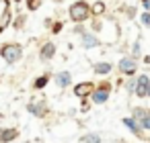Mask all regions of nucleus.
<instances>
[{
	"mask_svg": "<svg viewBox=\"0 0 150 143\" xmlns=\"http://www.w3.org/2000/svg\"><path fill=\"white\" fill-rule=\"evenodd\" d=\"M80 143H103V135L97 131H88L80 137Z\"/></svg>",
	"mask_w": 150,
	"mask_h": 143,
	"instance_id": "obj_16",
	"label": "nucleus"
},
{
	"mask_svg": "<svg viewBox=\"0 0 150 143\" xmlns=\"http://www.w3.org/2000/svg\"><path fill=\"white\" fill-rule=\"evenodd\" d=\"M134 94L138 98H150V76L148 74L134 76Z\"/></svg>",
	"mask_w": 150,
	"mask_h": 143,
	"instance_id": "obj_5",
	"label": "nucleus"
},
{
	"mask_svg": "<svg viewBox=\"0 0 150 143\" xmlns=\"http://www.w3.org/2000/svg\"><path fill=\"white\" fill-rule=\"evenodd\" d=\"M64 27H66V23H64V21H54V23H52V27H50V33L60 35V33L64 31Z\"/></svg>",
	"mask_w": 150,
	"mask_h": 143,
	"instance_id": "obj_22",
	"label": "nucleus"
},
{
	"mask_svg": "<svg viewBox=\"0 0 150 143\" xmlns=\"http://www.w3.org/2000/svg\"><path fill=\"white\" fill-rule=\"evenodd\" d=\"M121 123H123V127H125L129 133H134L136 137H144V129L140 127V123H138L134 116H123Z\"/></svg>",
	"mask_w": 150,
	"mask_h": 143,
	"instance_id": "obj_13",
	"label": "nucleus"
},
{
	"mask_svg": "<svg viewBox=\"0 0 150 143\" xmlns=\"http://www.w3.org/2000/svg\"><path fill=\"white\" fill-rule=\"evenodd\" d=\"M56 55H58V45H56L54 41H43V43L39 45V49H37V57H39L43 63L54 61Z\"/></svg>",
	"mask_w": 150,
	"mask_h": 143,
	"instance_id": "obj_7",
	"label": "nucleus"
},
{
	"mask_svg": "<svg viewBox=\"0 0 150 143\" xmlns=\"http://www.w3.org/2000/svg\"><path fill=\"white\" fill-rule=\"evenodd\" d=\"M25 55V47L21 43H15V41H8V43H2L0 45V59L8 66H15L23 59Z\"/></svg>",
	"mask_w": 150,
	"mask_h": 143,
	"instance_id": "obj_2",
	"label": "nucleus"
},
{
	"mask_svg": "<svg viewBox=\"0 0 150 143\" xmlns=\"http://www.w3.org/2000/svg\"><path fill=\"white\" fill-rule=\"evenodd\" d=\"M111 90H113V84H111V82H101V84H97V86L93 88L88 100H91L93 104H107L109 98H111Z\"/></svg>",
	"mask_w": 150,
	"mask_h": 143,
	"instance_id": "obj_4",
	"label": "nucleus"
},
{
	"mask_svg": "<svg viewBox=\"0 0 150 143\" xmlns=\"http://www.w3.org/2000/svg\"><path fill=\"white\" fill-rule=\"evenodd\" d=\"M6 10H11V0H0V19L4 17Z\"/></svg>",
	"mask_w": 150,
	"mask_h": 143,
	"instance_id": "obj_24",
	"label": "nucleus"
},
{
	"mask_svg": "<svg viewBox=\"0 0 150 143\" xmlns=\"http://www.w3.org/2000/svg\"><path fill=\"white\" fill-rule=\"evenodd\" d=\"M52 23H54V19H52V17H45V19H43V27H45V29H50V27H52Z\"/></svg>",
	"mask_w": 150,
	"mask_h": 143,
	"instance_id": "obj_27",
	"label": "nucleus"
},
{
	"mask_svg": "<svg viewBox=\"0 0 150 143\" xmlns=\"http://www.w3.org/2000/svg\"><path fill=\"white\" fill-rule=\"evenodd\" d=\"M142 61H144V63H150V55H144V57H142Z\"/></svg>",
	"mask_w": 150,
	"mask_h": 143,
	"instance_id": "obj_28",
	"label": "nucleus"
},
{
	"mask_svg": "<svg viewBox=\"0 0 150 143\" xmlns=\"http://www.w3.org/2000/svg\"><path fill=\"white\" fill-rule=\"evenodd\" d=\"M84 29H86V25H74V27H72V33H74V35H80Z\"/></svg>",
	"mask_w": 150,
	"mask_h": 143,
	"instance_id": "obj_26",
	"label": "nucleus"
},
{
	"mask_svg": "<svg viewBox=\"0 0 150 143\" xmlns=\"http://www.w3.org/2000/svg\"><path fill=\"white\" fill-rule=\"evenodd\" d=\"M11 25H13V29L21 31V29H23V27L27 25V17L19 13V15H15V17H13V23H11Z\"/></svg>",
	"mask_w": 150,
	"mask_h": 143,
	"instance_id": "obj_19",
	"label": "nucleus"
},
{
	"mask_svg": "<svg viewBox=\"0 0 150 143\" xmlns=\"http://www.w3.org/2000/svg\"><path fill=\"white\" fill-rule=\"evenodd\" d=\"M54 84L60 88V90H66L72 86V72L70 70H60L54 74Z\"/></svg>",
	"mask_w": 150,
	"mask_h": 143,
	"instance_id": "obj_10",
	"label": "nucleus"
},
{
	"mask_svg": "<svg viewBox=\"0 0 150 143\" xmlns=\"http://www.w3.org/2000/svg\"><path fill=\"white\" fill-rule=\"evenodd\" d=\"M52 2H56V4H60V2H64V0H52Z\"/></svg>",
	"mask_w": 150,
	"mask_h": 143,
	"instance_id": "obj_29",
	"label": "nucleus"
},
{
	"mask_svg": "<svg viewBox=\"0 0 150 143\" xmlns=\"http://www.w3.org/2000/svg\"><path fill=\"white\" fill-rule=\"evenodd\" d=\"M138 23L144 27V29H150V10H142L138 15Z\"/></svg>",
	"mask_w": 150,
	"mask_h": 143,
	"instance_id": "obj_20",
	"label": "nucleus"
},
{
	"mask_svg": "<svg viewBox=\"0 0 150 143\" xmlns=\"http://www.w3.org/2000/svg\"><path fill=\"white\" fill-rule=\"evenodd\" d=\"M17 139H19V129H15V127L0 129V143H13Z\"/></svg>",
	"mask_w": 150,
	"mask_h": 143,
	"instance_id": "obj_14",
	"label": "nucleus"
},
{
	"mask_svg": "<svg viewBox=\"0 0 150 143\" xmlns=\"http://www.w3.org/2000/svg\"><path fill=\"white\" fill-rule=\"evenodd\" d=\"M93 88H95L93 82H76V84L72 86V94H74L76 98H88L91 92H93Z\"/></svg>",
	"mask_w": 150,
	"mask_h": 143,
	"instance_id": "obj_12",
	"label": "nucleus"
},
{
	"mask_svg": "<svg viewBox=\"0 0 150 143\" xmlns=\"http://www.w3.org/2000/svg\"><path fill=\"white\" fill-rule=\"evenodd\" d=\"M78 43H80V47H82L84 51H91V49H97V47L103 45L101 39L97 37V33H93L91 29H84V31L78 35Z\"/></svg>",
	"mask_w": 150,
	"mask_h": 143,
	"instance_id": "obj_6",
	"label": "nucleus"
},
{
	"mask_svg": "<svg viewBox=\"0 0 150 143\" xmlns=\"http://www.w3.org/2000/svg\"><path fill=\"white\" fill-rule=\"evenodd\" d=\"M115 70V63H111V61H107V59H99V61H95L93 63V74L95 76H109L111 72Z\"/></svg>",
	"mask_w": 150,
	"mask_h": 143,
	"instance_id": "obj_11",
	"label": "nucleus"
},
{
	"mask_svg": "<svg viewBox=\"0 0 150 143\" xmlns=\"http://www.w3.org/2000/svg\"><path fill=\"white\" fill-rule=\"evenodd\" d=\"M27 112L37 116V119H45L50 108H47V100L45 98H39V100H29L27 102Z\"/></svg>",
	"mask_w": 150,
	"mask_h": 143,
	"instance_id": "obj_8",
	"label": "nucleus"
},
{
	"mask_svg": "<svg viewBox=\"0 0 150 143\" xmlns=\"http://www.w3.org/2000/svg\"><path fill=\"white\" fill-rule=\"evenodd\" d=\"M91 104H93V102H91L88 98H80V110H82V112H88Z\"/></svg>",
	"mask_w": 150,
	"mask_h": 143,
	"instance_id": "obj_25",
	"label": "nucleus"
},
{
	"mask_svg": "<svg viewBox=\"0 0 150 143\" xmlns=\"http://www.w3.org/2000/svg\"><path fill=\"white\" fill-rule=\"evenodd\" d=\"M119 143H127V141H119Z\"/></svg>",
	"mask_w": 150,
	"mask_h": 143,
	"instance_id": "obj_30",
	"label": "nucleus"
},
{
	"mask_svg": "<svg viewBox=\"0 0 150 143\" xmlns=\"http://www.w3.org/2000/svg\"><path fill=\"white\" fill-rule=\"evenodd\" d=\"M68 19L74 25H86L93 15H91V4L86 0H74V2L68 6Z\"/></svg>",
	"mask_w": 150,
	"mask_h": 143,
	"instance_id": "obj_1",
	"label": "nucleus"
},
{
	"mask_svg": "<svg viewBox=\"0 0 150 143\" xmlns=\"http://www.w3.org/2000/svg\"><path fill=\"white\" fill-rule=\"evenodd\" d=\"M121 86H123V90H125L129 96L134 94V78H127V80H123V84H121Z\"/></svg>",
	"mask_w": 150,
	"mask_h": 143,
	"instance_id": "obj_23",
	"label": "nucleus"
},
{
	"mask_svg": "<svg viewBox=\"0 0 150 143\" xmlns=\"http://www.w3.org/2000/svg\"><path fill=\"white\" fill-rule=\"evenodd\" d=\"M41 4H43V0H25V8H27L29 13L39 10V8H41Z\"/></svg>",
	"mask_w": 150,
	"mask_h": 143,
	"instance_id": "obj_21",
	"label": "nucleus"
},
{
	"mask_svg": "<svg viewBox=\"0 0 150 143\" xmlns=\"http://www.w3.org/2000/svg\"><path fill=\"white\" fill-rule=\"evenodd\" d=\"M129 55H132L134 59H140V57H142V43H140V37H138L136 41H132V45H129Z\"/></svg>",
	"mask_w": 150,
	"mask_h": 143,
	"instance_id": "obj_18",
	"label": "nucleus"
},
{
	"mask_svg": "<svg viewBox=\"0 0 150 143\" xmlns=\"http://www.w3.org/2000/svg\"><path fill=\"white\" fill-rule=\"evenodd\" d=\"M115 70L119 72V76H125V78H134L140 70V59H134L129 53L127 55H121L115 63Z\"/></svg>",
	"mask_w": 150,
	"mask_h": 143,
	"instance_id": "obj_3",
	"label": "nucleus"
},
{
	"mask_svg": "<svg viewBox=\"0 0 150 143\" xmlns=\"http://www.w3.org/2000/svg\"><path fill=\"white\" fill-rule=\"evenodd\" d=\"M105 13H107L105 0H95V2L91 4V15L93 17H105Z\"/></svg>",
	"mask_w": 150,
	"mask_h": 143,
	"instance_id": "obj_15",
	"label": "nucleus"
},
{
	"mask_svg": "<svg viewBox=\"0 0 150 143\" xmlns=\"http://www.w3.org/2000/svg\"><path fill=\"white\" fill-rule=\"evenodd\" d=\"M50 80H52V76L50 74H41V76H37L35 80H33V90H43L47 84H50Z\"/></svg>",
	"mask_w": 150,
	"mask_h": 143,
	"instance_id": "obj_17",
	"label": "nucleus"
},
{
	"mask_svg": "<svg viewBox=\"0 0 150 143\" xmlns=\"http://www.w3.org/2000/svg\"><path fill=\"white\" fill-rule=\"evenodd\" d=\"M129 116H134L144 131H150V108H146V106H134Z\"/></svg>",
	"mask_w": 150,
	"mask_h": 143,
	"instance_id": "obj_9",
	"label": "nucleus"
}]
</instances>
